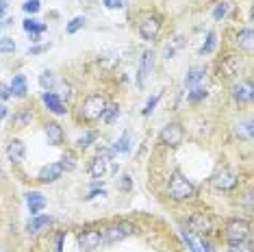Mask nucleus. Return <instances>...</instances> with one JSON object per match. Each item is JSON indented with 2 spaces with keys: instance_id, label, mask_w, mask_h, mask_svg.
<instances>
[{
  "instance_id": "43",
  "label": "nucleus",
  "mask_w": 254,
  "mask_h": 252,
  "mask_svg": "<svg viewBox=\"0 0 254 252\" xmlns=\"http://www.w3.org/2000/svg\"><path fill=\"white\" fill-rule=\"evenodd\" d=\"M163 55H165V59H172V57H174V46H165Z\"/></svg>"
},
{
  "instance_id": "41",
  "label": "nucleus",
  "mask_w": 254,
  "mask_h": 252,
  "mask_svg": "<svg viewBox=\"0 0 254 252\" xmlns=\"http://www.w3.org/2000/svg\"><path fill=\"white\" fill-rule=\"evenodd\" d=\"M96 196H107V191H105V189H100V191H98V189H94L89 196H85V200H91V198H96Z\"/></svg>"
},
{
  "instance_id": "15",
  "label": "nucleus",
  "mask_w": 254,
  "mask_h": 252,
  "mask_svg": "<svg viewBox=\"0 0 254 252\" xmlns=\"http://www.w3.org/2000/svg\"><path fill=\"white\" fill-rule=\"evenodd\" d=\"M44 102H46V107H48L50 111L55 113V116H65L67 109H65L63 100L55 94V91H46V94H44Z\"/></svg>"
},
{
  "instance_id": "50",
  "label": "nucleus",
  "mask_w": 254,
  "mask_h": 252,
  "mask_svg": "<svg viewBox=\"0 0 254 252\" xmlns=\"http://www.w3.org/2000/svg\"><path fill=\"white\" fill-rule=\"evenodd\" d=\"M0 174H2V172H0Z\"/></svg>"
},
{
  "instance_id": "18",
  "label": "nucleus",
  "mask_w": 254,
  "mask_h": 252,
  "mask_svg": "<svg viewBox=\"0 0 254 252\" xmlns=\"http://www.w3.org/2000/svg\"><path fill=\"white\" fill-rule=\"evenodd\" d=\"M44 130H46V137H48L50 146H61L63 144V128L57 122H48Z\"/></svg>"
},
{
  "instance_id": "25",
  "label": "nucleus",
  "mask_w": 254,
  "mask_h": 252,
  "mask_svg": "<svg viewBox=\"0 0 254 252\" xmlns=\"http://www.w3.org/2000/svg\"><path fill=\"white\" fill-rule=\"evenodd\" d=\"M33 120V113L31 109H22V111H18L13 116V126H18V128H22V126H26L28 122Z\"/></svg>"
},
{
  "instance_id": "29",
  "label": "nucleus",
  "mask_w": 254,
  "mask_h": 252,
  "mask_svg": "<svg viewBox=\"0 0 254 252\" xmlns=\"http://www.w3.org/2000/svg\"><path fill=\"white\" fill-rule=\"evenodd\" d=\"M128 148H130V135L124 133V135L113 144L111 150H113V152H128Z\"/></svg>"
},
{
  "instance_id": "1",
  "label": "nucleus",
  "mask_w": 254,
  "mask_h": 252,
  "mask_svg": "<svg viewBox=\"0 0 254 252\" xmlns=\"http://www.w3.org/2000/svg\"><path fill=\"white\" fill-rule=\"evenodd\" d=\"M167 193L172 200H191L195 196V187L189 183L181 172H174L167 183Z\"/></svg>"
},
{
  "instance_id": "26",
  "label": "nucleus",
  "mask_w": 254,
  "mask_h": 252,
  "mask_svg": "<svg viewBox=\"0 0 254 252\" xmlns=\"http://www.w3.org/2000/svg\"><path fill=\"white\" fill-rule=\"evenodd\" d=\"M61 170H65V172H70L76 168V154H74L72 150H65L63 152V157H61Z\"/></svg>"
},
{
  "instance_id": "30",
  "label": "nucleus",
  "mask_w": 254,
  "mask_h": 252,
  "mask_svg": "<svg viewBox=\"0 0 254 252\" xmlns=\"http://www.w3.org/2000/svg\"><path fill=\"white\" fill-rule=\"evenodd\" d=\"M183 239H185V244H187V248L191 250V252H202V246L193 239V235L189 233V231H183Z\"/></svg>"
},
{
  "instance_id": "12",
  "label": "nucleus",
  "mask_w": 254,
  "mask_h": 252,
  "mask_svg": "<svg viewBox=\"0 0 254 252\" xmlns=\"http://www.w3.org/2000/svg\"><path fill=\"white\" fill-rule=\"evenodd\" d=\"M154 70V53L152 50H146V53L141 55V61H139V72H137V83L143 87V83H146V78L152 74Z\"/></svg>"
},
{
  "instance_id": "8",
  "label": "nucleus",
  "mask_w": 254,
  "mask_h": 252,
  "mask_svg": "<svg viewBox=\"0 0 254 252\" xmlns=\"http://www.w3.org/2000/svg\"><path fill=\"white\" fill-rule=\"evenodd\" d=\"M187 226H189V233H195V235H209L213 231V222H211V217L206 213L189 215Z\"/></svg>"
},
{
  "instance_id": "7",
  "label": "nucleus",
  "mask_w": 254,
  "mask_h": 252,
  "mask_svg": "<svg viewBox=\"0 0 254 252\" xmlns=\"http://www.w3.org/2000/svg\"><path fill=\"white\" fill-rule=\"evenodd\" d=\"M161 31V18L159 15H146L139 22V35L143 42H154Z\"/></svg>"
},
{
  "instance_id": "13",
  "label": "nucleus",
  "mask_w": 254,
  "mask_h": 252,
  "mask_svg": "<svg viewBox=\"0 0 254 252\" xmlns=\"http://www.w3.org/2000/svg\"><path fill=\"white\" fill-rule=\"evenodd\" d=\"M233 98L239 102V105H248V102H252V83L250 81L237 83L233 87Z\"/></svg>"
},
{
  "instance_id": "27",
  "label": "nucleus",
  "mask_w": 254,
  "mask_h": 252,
  "mask_svg": "<svg viewBox=\"0 0 254 252\" xmlns=\"http://www.w3.org/2000/svg\"><path fill=\"white\" fill-rule=\"evenodd\" d=\"M206 96H209V91H206L204 87H200V85H198V87H191V91L187 94V100H189V102H193V105H195V102H202V100H204Z\"/></svg>"
},
{
  "instance_id": "36",
  "label": "nucleus",
  "mask_w": 254,
  "mask_h": 252,
  "mask_svg": "<svg viewBox=\"0 0 254 252\" xmlns=\"http://www.w3.org/2000/svg\"><path fill=\"white\" fill-rule=\"evenodd\" d=\"M22 9H24L26 13H37V11L42 9V2H39V0H26V2L22 4Z\"/></svg>"
},
{
  "instance_id": "5",
  "label": "nucleus",
  "mask_w": 254,
  "mask_h": 252,
  "mask_svg": "<svg viewBox=\"0 0 254 252\" xmlns=\"http://www.w3.org/2000/svg\"><path fill=\"white\" fill-rule=\"evenodd\" d=\"M132 233H135V226H132L130 222H118V224H111L102 231V242L118 244V242H122V239L130 237Z\"/></svg>"
},
{
  "instance_id": "14",
  "label": "nucleus",
  "mask_w": 254,
  "mask_h": 252,
  "mask_svg": "<svg viewBox=\"0 0 254 252\" xmlns=\"http://www.w3.org/2000/svg\"><path fill=\"white\" fill-rule=\"evenodd\" d=\"M7 157L13 163H22L24 161V157H26V146L22 144L20 139H11L9 146H7Z\"/></svg>"
},
{
  "instance_id": "46",
  "label": "nucleus",
  "mask_w": 254,
  "mask_h": 252,
  "mask_svg": "<svg viewBox=\"0 0 254 252\" xmlns=\"http://www.w3.org/2000/svg\"><path fill=\"white\" fill-rule=\"evenodd\" d=\"M7 0H0V15H4V11H7Z\"/></svg>"
},
{
  "instance_id": "35",
  "label": "nucleus",
  "mask_w": 254,
  "mask_h": 252,
  "mask_svg": "<svg viewBox=\"0 0 254 252\" xmlns=\"http://www.w3.org/2000/svg\"><path fill=\"white\" fill-rule=\"evenodd\" d=\"M96 137H98V135L94 133V130H89V133H85V135L78 139V146H80V148H87V146H91V144L96 141Z\"/></svg>"
},
{
  "instance_id": "2",
  "label": "nucleus",
  "mask_w": 254,
  "mask_h": 252,
  "mask_svg": "<svg viewBox=\"0 0 254 252\" xmlns=\"http://www.w3.org/2000/svg\"><path fill=\"white\" fill-rule=\"evenodd\" d=\"M113 150L111 148H100L96 154V159L89 163V174L94 179H102L107 174H113L115 172V163H113Z\"/></svg>"
},
{
  "instance_id": "19",
  "label": "nucleus",
  "mask_w": 254,
  "mask_h": 252,
  "mask_svg": "<svg viewBox=\"0 0 254 252\" xmlns=\"http://www.w3.org/2000/svg\"><path fill=\"white\" fill-rule=\"evenodd\" d=\"M26 204H28V209H31L33 215H39V211L46 207V198L39 191H28L26 193Z\"/></svg>"
},
{
  "instance_id": "33",
  "label": "nucleus",
  "mask_w": 254,
  "mask_h": 252,
  "mask_svg": "<svg viewBox=\"0 0 254 252\" xmlns=\"http://www.w3.org/2000/svg\"><path fill=\"white\" fill-rule=\"evenodd\" d=\"M39 83H42V87L46 89V91H50V87L55 85V76L50 72H44L42 76H39Z\"/></svg>"
},
{
  "instance_id": "9",
  "label": "nucleus",
  "mask_w": 254,
  "mask_h": 252,
  "mask_svg": "<svg viewBox=\"0 0 254 252\" xmlns=\"http://www.w3.org/2000/svg\"><path fill=\"white\" fill-rule=\"evenodd\" d=\"M213 187L219 189V191H233L237 187V174L228 168H222L213 176Z\"/></svg>"
},
{
  "instance_id": "4",
  "label": "nucleus",
  "mask_w": 254,
  "mask_h": 252,
  "mask_svg": "<svg viewBox=\"0 0 254 252\" xmlns=\"http://www.w3.org/2000/svg\"><path fill=\"white\" fill-rule=\"evenodd\" d=\"M250 235V224L246 220H230L226 224V242L230 248H237L241 242H246Z\"/></svg>"
},
{
  "instance_id": "37",
  "label": "nucleus",
  "mask_w": 254,
  "mask_h": 252,
  "mask_svg": "<svg viewBox=\"0 0 254 252\" xmlns=\"http://www.w3.org/2000/svg\"><path fill=\"white\" fill-rule=\"evenodd\" d=\"M159 98H161V94H157V96H152V98H150L148 102H146V109H143V116H150V113L154 111V107H157V102H159Z\"/></svg>"
},
{
  "instance_id": "40",
  "label": "nucleus",
  "mask_w": 254,
  "mask_h": 252,
  "mask_svg": "<svg viewBox=\"0 0 254 252\" xmlns=\"http://www.w3.org/2000/svg\"><path fill=\"white\" fill-rule=\"evenodd\" d=\"M105 7L107 9H122L124 0H105Z\"/></svg>"
},
{
  "instance_id": "42",
  "label": "nucleus",
  "mask_w": 254,
  "mask_h": 252,
  "mask_svg": "<svg viewBox=\"0 0 254 252\" xmlns=\"http://www.w3.org/2000/svg\"><path fill=\"white\" fill-rule=\"evenodd\" d=\"M48 50V46H35V48H31V55H42Z\"/></svg>"
},
{
  "instance_id": "17",
  "label": "nucleus",
  "mask_w": 254,
  "mask_h": 252,
  "mask_svg": "<svg viewBox=\"0 0 254 252\" xmlns=\"http://www.w3.org/2000/svg\"><path fill=\"white\" fill-rule=\"evenodd\" d=\"M204 76H206V67L193 65L191 70L187 72V76H185V85H187L189 89H191V87H198V85L204 81Z\"/></svg>"
},
{
  "instance_id": "31",
  "label": "nucleus",
  "mask_w": 254,
  "mask_h": 252,
  "mask_svg": "<svg viewBox=\"0 0 254 252\" xmlns=\"http://www.w3.org/2000/svg\"><path fill=\"white\" fill-rule=\"evenodd\" d=\"M83 26H85V18H83V15H76V18H72V20H70V24H67L65 31L70 33V35H74V33L80 31Z\"/></svg>"
},
{
  "instance_id": "39",
  "label": "nucleus",
  "mask_w": 254,
  "mask_h": 252,
  "mask_svg": "<svg viewBox=\"0 0 254 252\" xmlns=\"http://www.w3.org/2000/svg\"><path fill=\"white\" fill-rule=\"evenodd\" d=\"M120 189H122V191H130L132 189V179L128 174H124L122 179H120Z\"/></svg>"
},
{
  "instance_id": "11",
  "label": "nucleus",
  "mask_w": 254,
  "mask_h": 252,
  "mask_svg": "<svg viewBox=\"0 0 254 252\" xmlns=\"http://www.w3.org/2000/svg\"><path fill=\"white\" fill-rule=\"evenodd\" d=\"M100 244H102V233L96 231V228H87V231L78 235V246L83 250H96Z\"/></svg>"
},
{
  "instance_id": "45",
  "label": "nucleus",
  "mask_w": 254,
  "mask_h": 252,
  "mask_svg": "<svg viewBox=\"0 0 254 252\" xmlns=\"http://www.w3.org/2000/svg\"><path fill=\"white\" fill-rule=\"evenodd\" d=\"M200 246H202V248H204V250H202V252H215V248H213V246H211L209 242H202Z\"/></svg>"
},
{
  "instance_id": "22",
  "label": "nucleus",
  "mask_w": 254,
  "mask_h": 252,
  "mask_svg": "<svg viewBox=\"0 0 254 252\" xmlns=\"http://www.w3.org/2000/svg\"><path fill=\"white\" fill-rule=\"evenodd\" d=\"M50 222H53L50 215H33V220L28 222V233H39L42 228L50 226Z\"/></svg>"
},
{
  "instance_id": "48",
  "label": "nucleus",
  "mask_w": 254,
  "mask_h": 252,
  "mask_svg": "<svg viewBox=\"0 0 254 252\" xmlns=\"http://www.w3.org/2000/svg\"><path fill=\"white\" fill-rule=\"evenodd\" d=\"M4 24H9V22H4ZM4 24H0V28H2V26H4Z\"/></svg>"
},
{
  "instance_id": "21",
  "label": "nucleus",
  "mask_w": 254,
  "mask_h": 252,
  "mask_svg": "<svg viewBox=\"0 0 254 252\" xmlns=\"http://www.w3.org/2000/svg\"><path fill=\"white\" fill-rule=\"evenodd\" d=\"M46 24H42V22H37V20H24V31L26 33H31V42H39V35L46 31Z\"/></svg>"
},
{
  "instance_id": "24",
  "label": "nucleus",
  "mask_w": 254,
  "mask_h": 252,
  "mask_svg": "<svg viewBox=\"0 0 254 252\" xmlns=\"http://www.w3.org/2000/svg\"><path fill=\"white\" fill-rule=\"evenodd\" d=\"M118 118H120V107H118V105H107L105 113L100 116V120H102L105 124H113Z\"/></svg>"
},
{
  "instance_id": "23",
  "label": "nucleus",
  "mask_w": 254,
  "mask_h": 252,
  "mask_svg": "<svg viewBox=\"0 0 254 252\" xmlns=\"http://www.w3.org/2000/svg\"><path fill=\"white\" fill-rule=\"evenodd\" d=\"M252 28H244V31L237 35V46H239L241 50H246V53H250L252 50Z\"/></svg>"
},
{
  "instance_id": "32",
  "label": "nucleus",
  "mask_w": 254,
  "mask_h": 252,
  "mask_svg": "<svg viewBox=\"0 0 254 252\" xmlns=\"http://www.w3.org/2000/svg\"><path fill=\"white\" fill-rule=\"evenodd\" d=\"M237 135L248 137V139H250V137H252V120H246L244 124L237 126Z\"/></svg>"
},
{
  "instance_id": "44",
  "label": "nucleus",
  "mask_w": 254,
  "mask_h": 252,
  "mask_svg": "<svg viewBox=\"0 0 254 252\" xmlns=\"http://www.w3.org/2000/svg\"><path fill=\"white\" fill-rule=\"evenodd\" d=\"M63 237H65V235H59V237H57V252H63Z\"/></svg>"
},
{
  "instance_id": "6",
  "label": "nucleus",
  "mask_w": 254,
  "mask_h": 252,
  "mask_svg": "<svg viewBox=\"0 0 254 252\" xmlns=\"http://www.w3.org/2000/svg\"><path fill=\"white\" fill-rule=\"evenodd\" d=\"M159 139H161V144L172 146V148L181 146V144H183V139H185V130H183V126L178 124V122H167V124L163 126V130H161Z\"/></svg>"
},
{
  "instance_id": "10",
  "label": "nucleus",
  "mask_w": 254,
  "mask_h": 252,
  "mask_svg": "<svg viewBox=\"0 0 254 252\" xmlns=\"http://www.w3.org/2000/svg\"><path fill=\"white\" fill-rule=\"evenodd\" d=\"M241 70H244V61H241V57H237V55H228V57H224L222 65H219V72H222L224 76H228V78L239 76Z\"/></svg>"
},
{
  "instance_id": "47",
  "label": "nucleus",
  "mask_w": 254,
  "mask_h": 252,
  "mask_svg": "<svg viewBox=\"0 0 254 252\" xmlns=\"http://www.w3.org/2000/svg\"><path fill=\"white\" fill-rule=\"evenodd\" d=\"M2 118H7V107L0 102V120H2Z\"/></svg>"
},
{
  "instance_id": "16",
  "label": "nucleus",
  "mask_w": 254,
  "mask_h": 252,
  "mask_svg": "<svg viewBox=\"0 0 254 252\" xmlns=\"http://www.w3.org/2000/svg\"><path fill=\"white\" fill-rule=\"evenodd\" d=\"M61 174H63V170H61L59 163H48L39 170V181L42 183H55L57 179H61Z\"/></svg>"
},
{
  "instance_id": "49",
  "label": "nucleus",
  "mask_w": 254,
  "mask_h": 252,
  "mask_svg": "<svg viewBox=\"0 0 254 252\" xmlns=\"http://www.w3.org/2000/svg\"><path fill=\"white\" fill-rule=\"evenodd\" d=\"M228 252H237V250H233V248H230V250H228Z\"/></svg>"
},
{
  "instance_id": "34",
  "label": "nucleus",
  "mask_w": 254,
  "mask_h": 252,
  "mask_svg": "<svg viewBox=\"0 0 254 252\" xmlns=\"http://www.w3.org/2000/svg\"><path fill=\"white\" fill-rule=\"evenodd\" d=\"M15 50V42L11 37H2L0 39V53H13Z\"/></svg>"
},
{
  "instance_id": "38",
  "label": "nucleus",
  "mask_w": 254,
  "mask_h": 252,
  "mask_svg": "<svg viewBox=\"0 0 254 252\" xmlns=\"http://www.w3.org/2000/svg\"><path fill=\"white\" fill-rule=\"evenodd\" d=\"M226 11H228V4L226 2H219L215 9H213V18L215 20H222L224 15H226Z\"/></svg>"
},
{
  "instance_id": "3",
  "label": "nucleus",
  "mask_w": 254,
  "mask_h": 252,
  "mask_svg": "<svg viewBox=\"0 0 254 252\" xmlns=\"http://www.w3.org/2000/svg\"><path fill=\"white\" fill-rule=\"evenodd\" d=\"M107 98L100 94H91L87 98L83 100V105H80V116H83L87 122H94V120H100V116L105 113L107 109Z\"/></svg>"
},
{
  "instance_id": "28",
  "label": "nucleus",
  "mask_w": 254,
  "mask_h": 252,
  "mask_svg": "<svg viewBox=\"0 0 254 252\" xmlns=\"http://www.w3.org/2000/svg\"><path fill=\"white\" fill-rule=\"evenodd\" d=\"M215 46H217V35L215 33H209L204 39V44H202V48H200V55H209L215 50Z\"/></svg>"
},
{
  "instance_id": "20",
  "label": "nucleus",
  "mask_w": 254,
  "mask_h": 252,
  "mask_svg": "<svg viewBox=\"0 0 254 252\" xmlns=\"http://www.w3.org/2000/svg\"><path fill=\"white\" fill-rule=\"evenodd\" d=\"M11 94L15 96V98H24L26 91H28V83H26V76L24 74H15L13 81H11Z\"/></svg>"
}]
</instances>
